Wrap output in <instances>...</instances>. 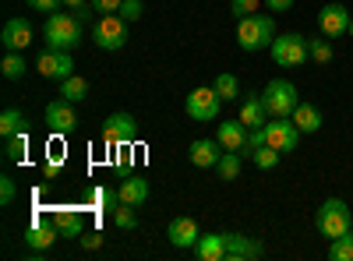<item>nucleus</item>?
<instances>
[{"mask_svg": "<svg viewBox=\"0 0 353 261\" xmlns=\"http://www.w3.org/2000/svg\"><path fill=\"white\" fill-rule=\"evenodd\" d=\"M276 43V18L272 14H248L237 21V46L244 53L269 50Z\"/></svg>", "mask_w": 353, "mask_h": 261, "instance_id": "obj_1", "label": "nucleus"}, {"mask_svg": "<svg viewBox=\"0 0 353 261\" xmlns=\"http://www.w3.org/2000/svg\"><path fill=\"white\" fill-rule=\"evenodd\" d=\"M43 36H46L50 50H74L81 43V21L68 11H53V14H46Z\"/></svg>", "mask_w": 353, "mask_h": 261, "instance_id": "obj_2", "label": "nucleus"}, {"mask_svg": "<svg viewBox=\"0 0 353 261\" xmlns=\"http://www.w3.org/2000/svg\"><path fill=\"white\" fill-rule=\"evenodd\" d=\"M314 226H318V233H321V237L336 240V237L350 233L353 212H350V205H346L343 198H329V201H321V209L314 212Z\"/></svg>", "mask_w": 353, "mask_h": 261, "instance_id": "obj_3", "label": "nucleus"}, {"mask_svg": "<svg viewBox=\"0 0 353 261\" xmlns=\"http://www.w3.org/2000/svg\"><path fill=\"white\" fill-rule=\"evenodd\" d=\"M261 99H265V109H269V117H290V113L297 109V103H301L297 85L286 81V78H272V81L261 89Z\"/></svg>", "mask_w": 353, "mask_h": 261, "instance_id": "obj_4", "label": "nucleus"}, {"mask_svg": "<svg viewBox=\"0 0 353 261\" xmlns=\"http://www.w3.org/2000/svg\"><path fill=\"white\" fill-rule=\"evenodd\" d=\"M269 53H272V61L279 67H304V61H311V56H307V39L301 32L276 36V43L269 46Z\"/></svg>", "mask_w": 353, "mask_h": 261, "instance_id": "obj_5", "label": "nucleus"}, {"mask_svg": "<svg viewBox=\"0 0 353 261\" xmlns=\"http://www.w3.org/2000/svg\"><path fill=\"white\" fill-rule=\"evenodd\" d=\"M92 39L99 50L106 53H117V50H124L128 46V21L121 14H103L96 25H92Z\"/></svg>", "mask_w": 353, "mask_h": 261, "instance_id": "obj_6", "label": "nucleus"}, {"mask_svg": "<svg viewBox=\"0 0 353 261\" xmlns=\"http://www.w3.org/2000/svg\"><path fill=\"white\" fill-rule=\"evenodd\" d=\"M219 96H216V89L209 85V89H194L188 99H184V109H188V117L191 121H198V124H212V121H219Z\"/></svg>", "mask_w": 353, "mask_h": 261, "instance_id": "obj_7", "label": "nucleus"}, {"mask_svg": "<svg viewBox=\"0 0 353 261\" xmlns=\"http://www.w3.org/2000/svg\"><path fill=\"white\" fill-rule=\"evenodd\" d=\"M265 145H272L279 152H293L301 145V127L290 117H269V124H265Z\"/></svg>", "mask_w": 353, "mask_h": 261, "instance_id": "obj_8", "label": "nucleus"}, {"mask_svg": "<svg viewBox=\"0 0 353 261\" xmlns=\"http://www.w3.org/2000/svg\"><path fill=\"white\" fill-rule=\"evenodd\" d=\"M36 67H39V74H43V78L64 81V78H71V74H74V56H71V50H50V46H46V50L39 53Z\"/></svg>", "mask_w": 353, "mask_h": 261, "instance_id": "obj_9", "label": "nucleus"}, {"mask_svg": "<svg viewBox=\"0 0 353 261\" xmlns=\"http://www.w3.org/2000/svg\"><path fill=\"white\" fill-rule=\"evenodd\" d=\"M134 138H138V121L131 117V113H113V117H106V124H103V141L110 145V149L131 145Z\"/></svg>", "mask_w": 353, "mask_h": 261, "instance_id": "obj_10", "label": "nucleus"}, {"mask_svg": "<svg viewBox=\"0 0 353 261\" xmlns=\"http://www.w3.org/2000/svg\"><path fill=\"white\" fill-rule=\"evenodd\" d=\"M350 18L353 14L339 4V0H329V4L318 11V32L325 36V39H339L346 28H350Z\"/></svg>", "mask_w": 353, "mask_h": 261, "instance_id": "obj_11", "label": "nucleus"}, {"mask_svg": "<svg viewBox=\"0 0 353 261\" xmlns=\"http://www.w3.org/2000/svg\"><path fill=\"white\" fill-rule=\"evenodd\" d=\"M166 237H170L173 247L194 251V244H198V237H201V229H198V222H194L191 216H176V219L166 226Z\"/></svg>", "mask_w": 353, "mask_h": 261, "instance_id": "obj_12", "label": "nucleus"}, {"mask_svg": "<svg viewBox=\"0 0 353 261\" xmlns=\"http://www.w3.org/2000/svg\"><path fill=\"white\" fill-rule=\"evenodd\" d=\"M0 43H4L8 53H25L28 46H32V25H28L25 18H11L4 25V32H0Z\"/></svg>", "mask_w": 353, "mask_h": 261, "instance_id": "obj_13", "label": "nucleus"}, {"mask_svg": "<svg viewBox=\"0 0 353 261\" xmlns=\"http://www.w3.org/2000/svg\"><path fill=\"white\" fill-rule=\"evenodd\" d=\"M74 124H78V113L71 109L68 99H53V103L46 106V127H50L53 134H71Z\"/></svg>", "mask_w": 353, "mask_h": 261, "instance_id": "obj_14", "label": "nucleus"}, {"mask_svg": "<svg viewBox=\"0 0 353 261\" xmlns=\"http://www.w3.org/2000/svg\"><path fill=\"white\" fill-rule=\"evenodd\" d=\"M248 134L251 131H248V124H241V117L237 121H219V138L216 141L223 145L226 152H241L244 156L248 152Z\"/></svg>", "mask_w": 353, "mask_h": 261, "instance_id": "obj_15", "label": "nucleus"}, {"mask_svg": "<svg viewBox=\"0 0 353 261\" xmlns=\"http://www.w3.org/2000/svg\"><path fill=\"white\" fill-rule=\"evenodd\" d=\"M265 247L254 237L244 233H226V261H248V258H261Z\"/></svg>", "mask_w": 353, "mask_h": 261, "instance_id": "obj_16", "label": "nucleus"}, {"mask_svg": "<svg viewBox=\"0 0 353 261\" xmlns=\"http://www.w3.org/2000/svg\"><path fill=\"white\" fill-rule=\"evenodd\" d=\"M223 145L216 141V138H198V141H191V149H188V156H191V166H198V169H209V166H216L219 163V152Z\"/></svg>", "mask_w": 353, "mask_h": 261, "instance_id": "obj_17", "label": "nucleus"}, {"mask_svg": "<svg viewBox=\"0 0 353 261\" xmlns=\"http://www.w3.org/2000/svg\"><path fill=\"white\" fill-rule=\"evenodd\" d=\"M241 124H248V131L269 124V109H265L261 92H248V99L241 103Z\"/></svg>", "mask_w": 353, "mask_h": 261, "instance_id": "obj_18", "label": "nucleus"}, {"mask_svg": "<svg viewBox=\"0 0 353 261\" xmlns=\"http://www.w3.org/2000/svg\"><path fill=\"white\" fill-rule=\"evenodd\" d=\"M121 201L124 205H145V198H149V180L145 177H138V173H124V180H121Z\"/></svg>", "mask_w": 353, "mask_h": 261, "instance_id": "obj_19", "label": "nucleus"}, {"mask_svg": "<svg viewBox=\"0 0 353 261\" xmlns=\"http://www.w3.org/2000/svg\"><path fill=\"white\" fill-rule=\"evenodd\" d=\"M57 237H61L57 222H53V226H50V222H32V226L25 229V244L32 247V251H50Z\"/></svg>", "mask_w": 353, "mask_h": 261, "instance_id": "obj_20", "label": "nucleus"}, {"mask_svg": "<svg viewBox=\"0 0 353 261\" xmlns=\"http://www.w3.org/2000/svg\"><path fill=\"white\" fill-rule=\"evenodd\" d=\"M194 258L198 261H219L226 258V233H201L194 244Z\"/></svg>", "mask_w": 353, "mask_h": 261, "instance_id": "obj_21", "label": "nucleus"}, {"mask_svg": "<svg viewBox=\"0 0 353 261\" xmlns=\"http://www.w3.org/2000/svg\"><path fill=\"white\" fill-rule=\"evenodd\" d=\"M290 121L301 127V134H318L321 124H325V121H321V109L311 106V103H297V109L290 113Z\"/></svg>", "mask_w": 353, "mask_h": 261, "instance_id": "obj_22", "label": "nucleus"}, {"mask_svg": "<svg viewBox=\"0 0 353 261\" xmlns=\"http://www.w3.org/2000/svg\"><path fill=\"white\" fill-rule=\"evenodd\" d=\"M53 222H57V229H61V237H68V240H78V237L85 233V219H81V212L61 209V212L53 216Z\"/></svg>", "mask_w": 353, "mask_h": 261, "instance_id": "obj_23", "label": "nucleus"}, {"mask_svg": "<svg viewBox=\"0 0 353 261\" xmlns=\"http://www.w3.org/2000/svg\"><path fill=\"white\" fill-rule=\"evenodd\" d=\"M88 205H92L96 212H117L121 209V191H113V187H92V194H88Z\"/></svg>", "mask_w": 353, "mask_h": 261, "instance_id": "obj_24", "label": "nucleus"}, {"mask_svg": "<svg viewBox=\"0 0 353 261\" xmlns=\"http://www.w3.org/2000/svg\"><path fill=\"white\" fill-rule=\"evenodd\" d=\"M212 89H216V96H219L223 103H233V99H241V81H237V74H216Z\"/></svg>", "mask_w": 353, "mask_h": 261, "instance_id": "obj_25", "label": "nucleus"}, {"mask_svg": "<svg viewBox=\"0 0 353 261\" xmlns=\"http://www.w3.org/2000/svg\"><path fill=\"white\" fill-rule=\"evenodd\" d=\"M85 96H88V81H85L81 74H71V78L61 81V99H68V103H81Z\"/></svg>", "mask_w": 353, "mask_h": 261, "instance_id": "obj_26", "label": "nucleus"}, {"mask_svg": "<svg viewBox=\"0 0 353 261\" xmlns=\"http://www.w3.org/2000/svg\"><path fill=\"white\" fill-rule=\"evenodd\" d=\"M8 145H4V156H8V163H25V156H28V131H18V134H11V138H4Z\"/></svg>", "mask_w": 353, "mask_h": 261, "instance_id": "obj_27", "label": "nucleus"}, {"mask_svg": "<svg viewBox=\"0 0 353 261\" xmlns=\"http://www.w3.org/2000/svg\"><path fill=\"white\" fill-rule=\"evenodd\" d=\"M216 169H219V180H237L241 177V152H226L223 149Z\"/></svg>", "mask_w": 353, "mask_h": 261, "instance_id": "obj_28", "label": "nucleus"}, {"mask_svg": "<svg viewBox=\"0 0 353 261\" xmlns=\"http://www.w3.org/2000/svg\"><path fill=\"white\" fill-rule=\"evenodd\" d=\"M25 127H28V121H25L21 109H4V113H0V134H4V138H11V134H18Z\"/></svg>", "mask_w": 353, "mask_h": 261, "instance_id": "obj_29", "label": "nucleus"}, {"mask_svg": "<svg viewBox=\"0 0 353 261\" xmlns=\"http://www.w3.org/2000/svg\"><path fill=\"white\" fill-rule=\"evenodd\" d=\"M0 71H4L8 81H21L25 71H28V64H25V56H21V53H8L4 61H0Z\"/></svg>", "mask_w": 353, "mask_h": 261, "instance_id": "obj_30", "label": "nucleus"}, {"mask_svg": "<svg viewBox=\"0 0 353 261\" xmlns=\"http://www.w3.org/2000/svg\"><path fill=\"white\" fill-rule=\"evenodd\" d=\"M329 261H353V233L329 240Z\"/></svg>", "mask_w": 353, "mask_h": 261, "instance_id": "obj_31", "label": "nucleus"}, {"mask_svg": "<svg viewBox=\"0 0 353 261\" xmlns=\"http://www.w3.org/2000/svg\"><path fill=\"white\" fill-rule=\"evenodd\" d=\"M279 156H283V152H279V149H272V145H261V149H254V152H251V159H254V166H258V169H276V166H279Z\"/></svg>", "mask_w": 353, "mask_h": 261, "instance_id": "obj_32", "label": "nucleus"}, {"mask_svg": "<svg viewBox=\"0 0 353 261\" xmlns=\"http://www.w3.org/2000/svg\"><path fill=\"white\" fill-rule=\"evenodd\" d=\"M307 56L314 64H332V46L329 39H307Z\"/></svg>", "mask_w": 353, "mask_h": 261, "instance_id": "obj_33", "label": "nucleus"}, {"mask_svg": "<svg viewBox=\"0 0 353 261\" xmlns=\"http://www.w3.org/2000/svg\"><path fill=\"white\" fill-rule=\"evenodd\" d=\"M113 222H117V229H134V226H138V212H134V205H124V201H121V209L113 212Z\"/></svg>", "mask_w": 353, "mask_h": 261, "instance_id": "obj_34", "label": "nucleus"}, {"mask_svg": "<svg viewBox=\"0 0 353 261\" xmlns=\"http://www.w3.org/2000/svg\"><path fill=\"white\" fill-rule=\"evenodd\" d=\"M258 8H261V0H230V11H233V18H248V14H258Z\"/></svg>", "mask_w": 353, "mask_h": 261, "instance_id": "obj_35", "label": "nucleus"}, {"mask_svg": "<svg viewBox=\"0 0 353 261\" xmlns=\"http://www.w3.org/2000/svg\"><path fill=\"white\" fill-rule=\"evenodd\" d=\"M141 11H145V8H141V0H124V4H121V11H117V14H121V18L131 25V21H138V18H141Z\"/></svg>", "mask_w": 353, "mask_h": 261, "instance_id": "obj_36", "label": "nucleus"}, {"mask_svg": "<svg viewBox=\"0 0 353 261\" xmlns=\"http://www.w3.org/2000/svg\"><path fill=\"white\" fill-rule=\"evenodd\" d=\"M14 198H18V187H14V180L4 173V177H0V205H11Z\"/></svg>", "mask_w": 353, "mask_h": 261, "instance_id": "obj_37", "label": "nucleus"}, {"mask_svg": "<svg viewBox=\"0 0 353 261\" xmlns=\"http://www.w3.org/2000/svg\"><path fill=\"white\" fill-rule=\"evenodd\" d=\"M88 4H92L99 14H117V11H121V4H124V0H88Z\"/></svg>", "mask_w": 353, "mask_h": 261, "instance_id": "obj_38", "label": "nucleus"}, {"mask_svg": "<svg viewBox=\"0 0 353 261\" xmlns=\"http://www.w3.org/2000/svg\"><path fill=\"white\" fill-rule=\"evenodd\" d=\"M78 244H81L85 251H96V247L103 244V233H99V229H88V233H81V237H78Z\"/></svg>", "mask_w": 353, "mask_h": 261, "instance_id": "obj_39", "label": "nucleus"}, {"mask_svg": "<svg viewBox=\"0 0 353 261\" xmlns=\"http://www.w3.org/2000/svg\"><path fill=\"white\" fill-rule=\"evenodd\" d=\"M25 4L32 8V11H46V14H50V11H57V8H61L64 0H25Z\"/></svg>", "mask_w": 353, "mask_h": 261, "instance_id": "obj_40", "label": "nucleus"}, {"mask_svg": "<svg viewBox=\"0 0 353 261\" xmlns=\"http://www.w3.org/2000/svg\"><path fill=\"white\" fill-rule=\"evenodd\" d=\"M61 166H64V159H61V156L46 159V163H43V177H46V180H50V177H57V173H61Z\"/></svg>", "mask_w": 353, "mask_h": 261, "instance_id": "obj_41", "label": "nucleus"}, {"mask_svg": "<svg viewBox=\"0 0 353 261\" xmlns=\"http://www.w3.org/2000/svg\"><path fill=\"white\" fill-rule=\"evenodd\" d=\"M265 8H269L272 14H286L293 8V0H265Z\"/></svg>", "mask_w": 353, "mask_h": 261, "instance_id": "obj_42", "label": "nucleus"}, {"mask_svg": "<svg viewBox=\"0 0 353 261\" xmlns=\"http://www.w3.org/2000/svg\"><path fill=\"white\" fill-rule=\"evenodd\" d=\"M64 8H71V11H78V8H88V0H64Z\"/></svg>", "mask_w": 353, "mask_h": 261, "instance_id": "obj_43", "label": "nucleus"}, {"mask_svg": "<svg viewBox=\"0 0 353 261\" xmlns=\"http://www.w3.org/2000/svg\"><path fill=\"white\" fill-rule=\"evenodd\" d=\"M346 36H350V39H353V18H350V28H346Z\"/></svg>", "mask_w": 353, "mask_h": 261, "instance_id": "obj_44", "label": "nucleus"}, {"mask_svg": "<svg viewBox=\"0 0 353 261\" xmlns=\"http://www.w3.org/2000/svg\"><path fill=\"white\" fill-rule=\"evenodd\" d=\"M350 233H353V226H350Z\"/></svg>", "mask_w": 353, "mask_h": 261, "instance_id": "obj_45", "label": "nucleus"}]
</instances>
